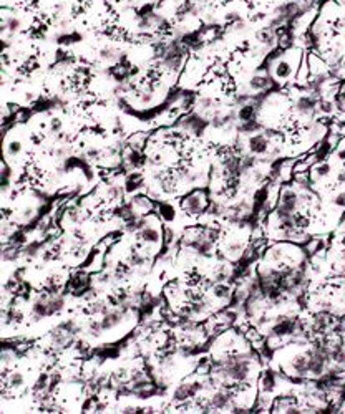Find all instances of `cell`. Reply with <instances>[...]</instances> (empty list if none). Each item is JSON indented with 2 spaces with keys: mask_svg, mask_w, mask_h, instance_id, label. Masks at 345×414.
Returning <instances> with one entry per match:
<instances>
[{
  "mask_svg": "<svg viewBox=\"0 0 345 414\" xmlns=\"http://www.w3.org/2000/svg\"><path fill=\"white\" fill-rule=\"evenodd\" d=\"M332 204L335 207H340V209H345V190H338V192L333 195Z\"/></svg>",
  "mask_w": 345,
  "mask_h": 414,
  "instance_id": "cell-14",
  "label": "cell"
},
{
  "mask_svg": "<svg viewBox=\"0 0 345 414\" xmlns=\"http://www.w3.org/2000/svg\"><path fill=\"white\" fill-rule=\"evenodd\" d=\"M22 143L20 141H9L7 146H5V156H7V159H17V157L22 154Z\"/></svg>",
  "mask_w": 345,
  "mask_h": 414,
  "instance_id": "cell-10",
  "label": "cell"
},
{
  "mask_svg": "<svg viewBox=\"0 0 345 414\" xmlns=\"http://www.w3.org/2000/svg\"><path fill=\"white\" fill-rule=\"evenodd\" d=\"M24 320V313L20 312L17 305H9L4 310V325H17Z\"/></svg>",
  "mask_w": 345,
  "mask_h": 414,
  "instance_id": "cell-8",
  "label": "cell"
},
{
  "mask_svg": "<svg viewBox=\"0 0 345 414\" xmlns=\"http://www.w3.org/2000/svg\"><path fill=\"white\" fill-rule=\"evenodd\" d=\"M85 331L88 333L90 336H93V338H98V336L103 333V326H101V321L100 320H95V318H90L86 321V326H85Z\"/></svg>",
  "mask_w": 345,
  "mask_h": 414,
  "instance_id": "cell-11",
  "label": "cell"
},
{
  "mask_svg": "<svg viewBox=\"0 0 345 414\" xmlns=\"http://www.w3.org/2000/svg\"><path fill=\"white\" fill-rule=\"evenodd\" d=\"M159 217L166 222L175 219V207L171 204H161L159 205Z\"/></svg>",
  "mask_w": 345,
  "mask_h": 414,
  "instance_id": "cell-12",
  "label": "cell"
},
{
  "mask_svg": "<svg viewBox=\"0 0 345 414\" xmlns=\"http://www.w3.org/2000/svg\"><path fill=\"white\" fill-rule=\"evenodd\" d=\"M111 308V305L108 300H100V298H95V300H91L86 303V312L90 315H100V317H103V315L108 312V310Z\"/></svg>",
  "mask_w": 345,
  "mask_h": 414,
  "instance_id": "cell-9",
  "label": "cell"
},
{
  "mask_svg": "<svg viewBox=\"0 0 345 414\" xmlns=\"http://www.w3.org/2000/svg\"><path fill=\"white\" fill-rule=\"evenodd\" d=\"M209 204H211V200H209L206 190H203V189H194L181 199L183 212L188 216H193V217L204 214V212L208 211Z\"/></svg>",
  "mask_w": 345,
  "mask_h": 414,
  "instance_id": "cell-2",
  "label": "cell"
},
{
  "mask_svg": "<svg viewBox=\"0 0 345 414\" xmlns=\"http://www.w3.org/2000/svg\"><path fill=\"white\" fill-rule=\"evenodd\" d=\"M176 241V234L171 227H163V242L164 245H171Z\"/></svg>",
  "mask_w": 345,
  "mask_h": 414,
  "instance_id": "cell-13",
  "label": "cell"
},
{
  "mask_svg": "<svg viewBox=\"0 0 345 414\" xmlns=\"http://www.w3.org/2000/svg\"><path fill=\"white\" fill-rule=\"evenodd\" d=\"M27 384V374L22 369H4V394L17 391Z\"/></svg>",
  "mask_w": 345,
  "mask_h": 414,
  "instance_id": "cell-5",
  "label": "cell"
},
{
  "mask_svg": "<svg viewBox=\"0 0 345 414\" xmlns=\"http://www.w3.org/2000/svg\"><path fill=\"white\" fill-rule=\"evenodd\" d=\"M138 411H139V407L138 406H131V404L120 407V412H123V414H131V412H138Z\"/></svg>",
  "mask_w": 345,
  "mask_h": 414,
  "instance_id": "cell-15",
  "label": "cell"
},
{
  "mask_svg": "<svg viewBox=\"0 0 345 414\" xmlns=\"http://www.w3.org/2000/svg\"><path fill=\"white\" fill-rule=\"evenodd\" d=\"M30 317L34 321H40L43 318L55 317V315H53V310L50 307V302H48V292L43 290L42 293H39V295L34 298V300H32Z\"/></svg>",
  "mask_w": 345,
  "mask_h": 414,
  "instance_id": "cell-4",
  "label": "cell"
},
{
  "mask_svg": "<svg viewBox=\"0 0 345 414\" xmlns=\"http://www.w3.org/2000/svg\"><path fill=\"white\" fill-rule=\"evenodd\" d=\"M206 388V384H204V381L201 378H194V379H186L183 381L181 384L176 386V389L172 391V402L175 404H185V402H190V401H194L196 397L199 396Z\"/></svg>",
  "mask_w": 345,
  "mask_h": 414,
  "instance_id": "cell-1",
  "label": "cell"
},
{
  "mask_svg": "<svg viewBox=\"0 0 345 414\" xmlns=\"http://www.w3.org/2000/svg\"><path fill=\"white\" fill-rule=\"evenodd\" d=\"M134 237H136L138 247H141V245H158L159 242H163V227H159V221L156 217L148 216L146 224L134 234Z\"/></svg>",
  "mask_w": 345,
  "mask_h": 414,
  "instance_id": "cell-3",
  "label": "cell"
},
{
  "mask_svg": "<svg viewBox=\"0 0 345 414\" xmlns=\"http://www.w3.org/2000/svg\"><path fill=\"white\" fill-rule=\"evenodd\" d=\"M129 205L133 207V211L136 212L138 216H149L151 212H153L154 209V204H153V200H151V197L146 194V195H143V194H136V195H133L131 199H129Z\"/></svg>",
  "mask_w": 345,
  "mask_h": 414,
  "instance_id": "cell-6",
  "label": "cell"
},
{
  "mask_svg": "<svg viewBox=\"0 0 345 414\" xmlns=\"http://www.w3.org/2000/svg\"><path fill=\"white\" fill-rule=\"evenodd\" d=\"M143 186H144V176L141 172H138V171L128 172V176L125 179V190L128 194L136 192V190H139Z\"/></svg>",
  "mask_w": 345,
  "mask_h": 414,
  "instance_id": "cell-7",
  "label": "cell"
}]
</instances>
